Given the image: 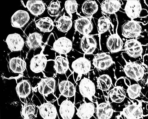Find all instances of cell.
<instances>
[{
    "label": "cell",
    "instance_id": "6da1fadb",
    "mask_svg": "<svg viewBox=\"0 0 148 119\" xmlns=\"http://www.w3.org/2000/svg\"><path fill=\"white\" fill-rule=\"evenodd\" d=\"M76 89L78 90L84 98H87L91 101L97 102V98H101L104 95L103 91L98 88L96 77L93 70L90 73L82 76L76 82Z\"/></svg>",
    "mask_w": 148,
    "mask_h": 119
},
{
    "label": "cell",
    "instance_id": "7a4b0ae2",
    "mask_svg": "<svg viewBox=\"0 0 148 119\" xmlns=\"http://www.w3.org/2000/svg\"><path fill=\"white\" fill-rule=\"evenodd\" d=\"M124 59L126 64L123 69L127 77L137 82L142 88L145 87L148 84V67L144 63L143 61L140 62H127Z\"/></svg>",
    "mask_w": 148,
    "mask_h": 119
},
{
    "label": "cell",
    "instance_id": "3957f363",
    "mask_svg": "<svg viewBox=\"0 0 148 119\" xmlns=\"http://www.w3.org/2000/svg\"><path fill=\"white\" fill-rule=\"evenodd\" d=\"M114 65L106 70L95 69L93 72L96 77L98 88L103 92H108L116 86V78L115 76V69Z\"/></svg>",
    "mask_w": 148,
    "mask_h": 119
},
{
    "label": "cell",
    "instance_id": "277c9868",
    "mask_svg": "<svg viewBox=\"0 0 148 119\" xmlns=\"http://www.w3.org/2000/svg\"><path fill=\"white\" fill-rule=\"evenodd\" d=\"M67 57L69 62L70 69L73 74L77 75L74 78L76 81L78 75L88 74L95 69L92 66L91 61L84 56L76 58L67 56Z\"/></svg>",
    "mask_w": 148,
    "mask_h": 119
},
{
    "label": "cell",
    "instance_id": "5b68a950",
    "mask_svg": "<svg viewBox=\"0 0 148 119\" xmlns=\"http://www.w3.org/2000/svg\"><path fill=\"white\" fill-rule=\"evenodd\" d=\"M53 103L59 119H71L77 116V109L75 104L67 98L60 96Z\"/></svg>",
    "mask_w": 148,
    "mask_h": 119
},
{
    "label": "cell",
    "instance_id": "8992f818",
    "mask_svg": "<svg viewBox=\"0 0 148 119\" xmlns=\"http://www.w3.org/2000/svg\"><path fill=\"white\" fill-rule=\"evenodd\" d=\"M142 102L136 100H130L126 105L122 111H116L118 114L116 118L142 119L144 115Z\"/></svg>",
    "mask_w": 148,
    "mask_h": 119
},
{
    "label": "cell",
    "instance_id": "52a82bcc",
    "mask_svg": "<svg viewBox=\"0 0 148 119\" xmlns=\"http://www.w3.org/2000/svg\"><path fill=\"white\" fill-rule=\"evenodd\" d=\"M77 85L74 79L72 73L66 80H61L58 83L55 93H58L56 97L58 99L60 96H62L68 98L73 103H75L76 87Z\"/></svg>",
    "mask_w": 148,
    "mask_h": 119
},
{
    "label": "cell",
    "instance_id": "ba28073f",
    "mask_svg": "<svg viewBox=\"0 0 148 119\" xmlns=\"http://www.w3.org/2000/svg\"><path fill=\"white\" fill-rule=\"evenodd\" d=\"M97 105L95 114L98 119H109L115 118L116 112L113 107L105 99L103 95L101 98H97Z\"/></svg>",
    "mask_w": 148,
    "mask_h": 119
},
{
    "label": "cell",
    "instance_id": "9c48e42d",
    "mask_svg": "<svg viewBox=\"0 0 148 119\" xmlns=\"http://www.w3.org/2000/svg\"><path fill=\"white\" fill-rule=\"evenodd\" d=\"M97 105V102H94L88 98H84L82 102L75 104L77 109V116L82 119H89L95 117Z\"/></svg>",
    "mask_w": 148,
    "mask_h": 119
},
{
    "label": "cell",
    "instance_id": "30bf717a",
    "mask_svg": "<svg viewBox=\"0 0 148 119\" xmlns=\"http://www.w3.org/2000/svg\"><path fill=\"white\" fill-rule=\"evenodd\" d=\"M56 83L55 77H45L41 79L33 89L38 90L39 93L45 99L52 94L55 96V93L58 85Z\"/></svg>",
    "mask_w": 148,
    "mask_h": 119
},
{
    "label": "cell",
    "instance_id": "8fae6325",
    "mask_svg": "<svg viewBox=\"0 0 148 119\" xmlns=\"http://www.w3.org/2000/svg\"><path fill=\"white\" fill-rule=\"evenodd\" d=\"M91 62L94 68L99 70H107L115 64L110 54L103 52L95 54Z\"/></svg>",
    "mask_w": 148,
    "mask_h": 119
},
{
    "label": "cell",
    "instance_id": "7c38bea8",
    "mask_svg": "<svg viewBox=\"0 0 148 119\" xmlns=\"http://www.w3.org/2000/svg\"><path fill=\"white\" fill-rule=\"evenodd\" d=\"M122 34L126 38L137 39L140 36L143 31L139 22L134 20L125 22L122 27Z\"/></svg>",
    "mask_w": 148,
    "mask_h": 119
},
{
    "label": "cell",
    "instance_id": "4fadbf2b",
    "mask_svg": "<svg viewBox=\"0 0 148 119\" xmlns=\"http://www.w3.org/2000/svg\"><path fill=\"white\" fill-rule=\"evenodd\" d=\"M16 90L18 96L23 104L28 102L33 95V88L27 80H22L18 83Z\"/></svg>",
    "mask_w": 148,
    "mask_h": 119
},
{
    "label": "cell",
    "instance_id": "5bb4252c",
    "mask_svg": "<svg viewBox=\"0 0 148 119\" xmlns=\"http://www.w3.org/2000/svg\"><path fill=\"white\" fill-rule=\"evenodd\" d=\"M44 103L38 106L37 115L45 119H59L53 101H48L44 98Z\"/></svg>",
    "mask_w": 148,
    "mask_h": 119
},
{
    "label": "cell",
    "instance_id": "9a60e30c",
    "mask_svg": "<svg viewBox=\"0 0 148 119\" xmlns=\"http://www.w3.org/2000/svg\"><path fill=\"white\" fill-rule=\"evenodd\" d=\"M137 39H130L127 40L125 44V50L130 57L134 58L141 57L142 58L144 52V47Z\"/></svg>",
    "mask_w": 148,
    "mask_h": 119
},
{
    "label": "cell",
    "instance_id": "2e32d148",
    "mask_svg": "<svg viewBox=\"0 0 148 119\" xmlns=\"http://www.w3.org/2000/svg\"><path fill=\"white\" fill-rule=\"evenodd\" d=\"M44 47L40 53L34 56L30 61L29 67L32 72L35 74L43 73L47 65V55L44 54Z\"/></svg>",
    "mask_w": 148,
    "mask_h": 119
},
{
    "label": "cell",
    "instance_id": "e0dca14e",
    "mask_svg": "<svg viewBox=\"0 0 148 119\" xmlns=\"http://www.w3.org/2000/svg\"><path fill=\"white\" fill-rule=\"evenodd\" d=\"M92 16L80 17L76 19L74 23L75 30L83 35L91 34L93 29L91 21Z\"/></svg>",
    "mask_w": 148,
    "mask_h": 119
},
{
    "label": "cell",
    "instance_id": "ac0fdd59",
    "mask_svg": "<svg viewBox=\"0 0 148 119\" xmlns=\"http://www.w3.org/2000/svg\"><path fill=\"white\" fill-rule=\"evenodd\" d=\"M127 87L125 89L126 97L130 100H136L143 102H148V99L142 92V88L136 82L129 85L126 84Z\"/></svg>",
    "mask_w": 148,
    "mask_h": 119
},
{
    "label": "cell",
    "instance_id": "d6986e66",
    "mask_svg": "<svg viewBox=\"0 0 148 119\" xmlns=\"http://www.w3.org/2000/svg\"><path fill=\"white\" fill-rule=\"evenodd\" d=\"M96 40L91 35H83L80 42V47L84 55H90L93 54L97 47Z\"/></svg>",
    "mask_w": 148,
    "mask_h": 119
},
{
    "label": "cell",
    "instance_id": "ffe728a7",
    "mask_svg": "<svg viewBox=\"0 0 148 119\" xmlns=\"http://www.w3.org/2000/svg\"><path fill=\"white\" fill-rule=\"evenodd\" d=\"M73 43L66 37H61L56 40L51 49L61 55H67L72 51Z\"/></svg>",
    "mask_w": 148,
    "mask_h": 119
},
{
    "label": "cell",
    "instance_id": "44dd1931",
    "mask_svg": "<svg viewBox=\"0 0 148 119\" xmlns=\"http://www.w3.org/2000/svg\"><path fill=\"white\" fill-rule=\"evenodd\" d=\"M53 68L57 74L65 75L70 70L67 55H61L56 52Z\"/></svg>",
    "mask_w": 148,
    "mask_h": 119
},
{
    "label": "cell",
    "instance_id": "7402d4cb",
    "mask_svg": "<svg viewBox=\"0 0 148 119\" xmlns=\"http://www.w3.org/2000/svg\"><path fill=\"white\" fill-rule=\"evenodd\" d=\"M5 42L8 49L11 52H18L22 51L25 43L21 36L16 33L8 35Z\"/></svg>",
    "mask_w": 148,
    "mask_h": 119
},
{
    "label": "cell",
    "instance_id": "603a6c76",
    "mask_svg": "<svg viewBox=\"0 0 148 119\" xmlns=\"http://www.w3.org/2000/svg\"><path fill=\"white\" fill-rule=\"evenodd\" d=\"M22 4L33 15L38 17L42 15L46 9V5L42 1H21Z\"/></svg>",
    "mask_w": 148,
    "mask_h": 119
},
{
    "label": "cell",
    "instance_id": "cb8c5ba5",
    "mask_svg": "<svg viewBox=\"0 0 148 119\" xmlns=\"http://www.w3.org/2000/svg\"><path fill=\"white\" fill-rule=\"evenodd\" d=\"M30 19L29 15L27 11L22 10H17L11 18L12 26L16 28H22L27 24Z\"/></svg>",
    "mask_w": 148,
    "mask_h": 119
},
{
    "label": "cell",
    "instance_id": "d4e9b609",
    "mask_svg": "<svg viewBox=\"0 0 148 119\" xmlns=\"http://www.w3.org/2000/svg\"><path fill=\"white\" fill-rule=\"evenodd\" d=\"M8 67L11 72L17 74H21L26 69L27 65L24 59L21 56L12 57L9 59Z\"/></svg>",
    "mask_w": 148,
    "mask_h": 119
},
{
    "label": "cell",
    "instance_id": "484cf974",
    "mask_svg": "<svg viewBox=\"0 0 148 119\" xmlns=\"http://www.w3.org/2000/svg\"><path fill=\"white\" fill-rule=\"evenodd\" d=\"M108 98L110 103L119 104L124 102L127 98L124 89L121 86H115L108 92Z\"/></svg>",
    "mask_w": 148,
    "mask_h": 119
},
{
    "label": "cell",
    "instance_id": "4316f807",
    "mask_svg": "<svg viewBox=\"0 0 148 119\" xmlns=\"http://www.w3.org/2000/svg\"><path fill=\"white\" fill-rule=\"evenodd\" d=\"M142 7L139 1H128L125 8V13L132 20L140 17Z\"/></svg>",
    "mask_w": 148,
    "mask_h": 119
},
{
    "label": "cell",
    "instance_id": "83f0119b",
    "mask_svg": "<svg viewBox=\"0 0 148 119\" xmlns=\"http://www.w3.org/2000/svg\"><path fill=\"white\" fill-rule=\"evenodd\" d=\"M106 44L108 49L112 54L117 53L123 49V41L117 33L111 34L107 40Z\"/></svg>",
    "mask_w": 148,
    "mask_h": 119
},
{
    "label": "cell",
    "instance_id": "f1b7e54d",
    "mask_svg": "<svg viewBox=\"0 0 148 119\" xmlns=\"http://www.w3.org/2000/svg\"><path fill=\"white\" fill-rule=\"evenodd\" d=\"M54 23L59 31L67 32L70 30L72 25V16L64 13L59 16Z\"/></svg>",
    "mask_w": 148,
    "mask_h": 119
},
{
    "label": "cell",
    "instance_id": "f546056e",
    "mask_svg": "<svg viewBox=\"0 0 148 119\" xmlns=\"http://www.w3.org/2000/svg\"><path fill=\"white\" fill-rule=\"evenodd\" d=\"M43 41L42 34L37 32L30 34L27 38L26 44L30 50H36L39 48L42 45Z\"/></svg>",
    "mask_w": 148,
    "mask_h": 119
},
{
    "label": "cell",
    "instance_id": "4dcf8cb0",
    "mask_svg": "<svg viewBox=\"0 0 148 119\" xmlns=\"http://www.w3.org/2000/svg\"><path fill=\"white\" fill-rule=\"evenodd\" d=\"M119 1H103L101 4L103 12L106 15H111L115 14L121 8V4Z\"/></svg>",
    "mask_w": 148,
    "mask_h": 119
},
{
    "label": "cell",
    "instance_id": "1f68e13d",
    "mask_svg": "<svg viewBox=\"0 0 148 119\" xmlns=\"http://www.w3.org/2000/svg\"><path fill=\"white\" fill-rule=\"evenodd\" d=\"M38 106H36L32 102L24 104L21 111V114L24 119H29L36 117Z\"/></svg>",
    "mask_w": 148,
    "mask_h": 119
},
{
    "label": "cell",
    "instance_id": "d6a6232c",
    "mask_svg": "<svg viewBox=\"0 0 148 119\" xmlns=\"http://www.w3.org/2000/svg\"><path fill=\"white\" fill-rule=\"evenodd\" d=\"M35 22L37 28L42 32H50L54 28L53 21L51 18L48 17L40 19L36 21Z\"/></svg>",
    "mask_w": 148,
    "mask_h": 119
},
{
    "label": "cell",
    "instance_id": "836d02e7",
    "mask_svg": "<svg viewBox=\"0 0 148 119\" xmlns=\"http://www.w3.org/2000/svg\"><path fill=\"white\" fill-rule=\"evenodd\" d=\"M98 9V5L95 1H86L82 7L84 14L88 17L92 16L97 12Z\"/></svg>",
    "mask_w": 148,
    "mask_h": 119
},
{
    "label": "cell",
    "instance_id": "e575fe53",
    "mask_svg": "<svg viewBox=\"0 0 148 119\" xmlns=\"http://www.w3.org/2000/svg\"><path fill=\"white\" fill-rule=\"evenodd\" d=\"M110 27L109 19L106 17H102L98 21L97 29L98 34L101 35L107 32Z\"/></svg>",
    "mask_w": 148,
    "mask_h": 119
},
{
    "label": "cell",
    "instance_id": "d590c367",
    "mask_svg": "<svg viewBox=\"0 0 148 119\" xmlns=\"http://www.w3.org/2000/svg\"><path fill=\"white\" fill-rule=\"evenodd\" d=\"M60 5L58 1H52L47 8L48 13L51 17H56L60 13Z\"/></svg>",
    "mask_w": 148,
    "mask_h": 119
},
{
    "label": "cell",
    "instance_id": "8d00e7d4",
    "mask_svg": "<svg viewBox=\"0 0 148 119\" xmlns=\"http://www.w3.org/2000/svg\"><path fill=\"white\" fill-rule=\"evenodd\" d=\"M78 4L76 1H68L65 2L64 8L66 12L72 16L77 12Z\"/></svg>",
    "mask_w": 148,
    "mask_h": 119
},
{
    "label": "cell",
    "instance_id": "74e56055",
    "mask_svg": "<svg viewBox=\"0 0 148 119\" xmlns=\"http://www.w3.org/2000/svg\"><path fill=\"white\" fill-rule=\"evenodd\" d=\"M144 63L148 67V55H145L143 57Z\"/></svg>",
    "mask_w": 148,
    "mask_h": 119
},
{
    "label": "cell",
    "instance_id": "f35d334b",
    "mask_svg": "<svg viewBox=\"0 0 148 119\" xmlns=\"http://www.w3.org/2000/svg\"><path fill=\"white\" fill-rule=\"evenodd\" d=\"M147 118H148V114H147L146 115H144L143 116V117L142 119Z\"/></svg>",
    "mask_w": 148,
    "mask_h": 119
},
{
    "label": "cell",
    "instance_id": "ab89813d",
    "mask_svg": "<svg viewBox=\"0 0 148 119\" xmlns=\"http://www.w3.org/2000/svg\"><path fill=\"white\" fill-rule=\"evenodd\" d=\"M147 54L148 55V54Z\"/></svg>",
    "mask_w": 148,
    "mask_h": 119
}]
</instances>
